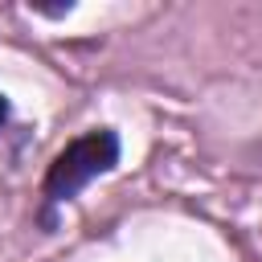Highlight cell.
I'll use <instances>...</instances> for the list:
<instances>
[{"instance_id": "7a4b0ae2", "label": "cell", "mask_w": 262, "mask_h": 262, "mask_svg": "<svg viewBox=\"0 0 262 262\" xmlns=\"http://www.w3.org/2000/svg\"><path fill=\"white\" fill-rule=\"evenodd\" d=\"M4 119H8V98L0 94V127H4Z\"/></svg>"}, {"instance_id": "6da1fadb", "label": "cell", "mask_w": 262, "mask_h": 262, "mask_svg": "<svg viewBox=\"0 0 262 262\" xmlns=\"http://www.w3.org/2000/svg\"><path fill=\"white\" fill-rule=\"evenodd\" d=\"M115 164H119V135H115V131H106V127H94V131H86V135L70 139V143L53 156V164H49V172H45L41 192H45V201H49V205H61V201L78 196L94 176L111 172Z\"/></svg>"}]
</instances>
